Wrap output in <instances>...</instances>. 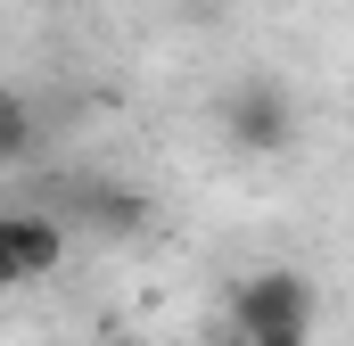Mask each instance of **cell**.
<instances>
[{"instance_id":"obj_1","label":"cell","mask_w":354,"mask_h":346,"mask_svg":"<svg viewBox=\"0 0 354 346\" xmlns=\"http://www.w3.org/2000/svg\"><path fill=\"white\" fill-rule=\"evenodd\" d=\"M214 116H223V140H231L239 157H280V149H297V99L280 83H231Z\"/></svg>"},{"instance_id":"obj_2","label":"cell","mask_w":354,"mask_h":346,"mask_svg":"<svg viewBox=\"0 0 354 346\" xmlns=\"http://www.w3.org/2000/svg\"><path fill=\"white\" fill-rule=\"evenodd\" d=\"M223 313H231L239 338H256V330H297V322H313V280H305L297 264H264V272H248V280L223 297Z\"/></svg>"},{"instance_id":"obj_3","label":"cell","mask_w":354,"mask_h":346,"mask_svg":"<svg viewBox=\"0 0 354 346\" xmlns=\"http://www.w3.org/2000/svg\"><path fill=\"white\" fill-rule=\"evenodd\" d=\"M66 215L50 206H0V289H25V280H50L66 264Z\"/></svg>"},{"instance_id":"obj_4","label":"cell","mask_w":354,"mask_h":346,"mask_svg":"<svg viewBox=\"0 0 354 346\" xmlns=\"http://www.w3.org/2000/svg\"><path fill=\"white\" fill-rule=\"evenodd\" d=\"M75 215H83L91 231H107V239H132L149 223V198L132 181H115V173H91V181H75Z\"/></svg>"},{"instance_id":"obj_5","label":"cell","mask_w":354,"mask_h":346,"mask_svg":"<svg viewBox=\"0 0 354 346\" xmlns=\"http://www.w3.org/2000/svg\"><path fill=\"white\" fill-rule=\"evenodd\" d=\"M41 157V107L0 91V165H33Z\"/></svg>"},{"instance_id":"obj_6","label":"cell","mask_w":354,"mask_h":346,"mask_svg":"<svg viewBox=\"0 0 354 346\" xmlns=\"http://www.w3.org/2000/svg\"><path fill=\"white\" fill-rule=\"evenodd\" d=\"M239 346H313V322H297V330H256V338H239Z\"/></svg>"},{"instance_id":"obj_7","label":"cell","mask_w":354,"mask_h":346,"mask_svg":"<svg viewBox=\"0 0 354 346\" xmlns=\"http://www.w3.org/2000/svg\"><path fill=\"white\" fill-rule=\"evenodd\" d=\"M231 346H239V338H231Z\"/></svg>"}]
</instances>
